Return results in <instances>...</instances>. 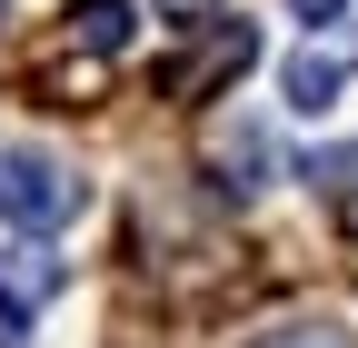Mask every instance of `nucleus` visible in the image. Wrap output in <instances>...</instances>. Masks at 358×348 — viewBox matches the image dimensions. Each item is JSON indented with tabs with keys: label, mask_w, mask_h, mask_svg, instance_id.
<instances>
[{
	"label": "nucleus",
	"mask_w": 358,
	"mask_h": 348,
	"mask_svg": "<svg viewBox=\"0 0 358 348\" xmlns=\"http://www.w3.org/2000/svg\"><path fill=\"white\" fill-rule=\"evenodd\" d=\"M0 219L10 239H50L60 219H80V180L60 150H0Z\"/></svg>",
	"instance_id": "obj_1"
},
{
	"label": "nucleus",
	"mask_w": 358,
	"mask_h": 348,
	"mask_svg": "<svg viewBox=\"0 0 358 348\" xmlns=\"http://www.w3.org/2000/svg\"><path fill=\"white\" fill-rule=\"evenodd\" d=\"M289 10H299V20H338L348 0H289Z\"/></svg>",
	"instance_id": "obj_8"
},
{
	"label": "nucleus",
	"mask_w": 358,
	"mask_h": 348,
	"mask_svg": "<svg viewBox=\"0 0 358 348\" xmlns=\"http://www.w3.org/2000/svg\"><path fill=\"white\" fill-rule=\"evenodd\" d=\"M50 289H60V259L40 249V239H10V259H0V309H10V319H30Z\"/></svg>",
	"instance_id": "obj_3"
},
{
	"label": "nucleus",
	"mask_w": 358,
	"mask_h": 348,
	"mask_svg": "<svg viewBox=\"0 0 358 348\" xmlns=\"http://www.w3.org/2000/svg\"><path fill=\"white\" fill-rule=\"evenodd\" d=\"M268 348H338L329 328H289V338H268Z\"/></svg>",
	"instance_id": "obj_7"
},
{
	"label": "nucleus",
	"mask_w": 358,
	"mask_h": 348,
	"mask_svg": "<svg viewBox=\"0 0 358 348\" xmlns=\"http://www.w3.org/2000/svg\"><path fill=\"white\" fill-rule=\"evenodd\" d=\"M70 40H80V50H129V0H80V10H70Z\"/></svg>",
	"instance_id": "obj_5"
},
{
	"label": "nucleus",
	"mask_w": 358,
	"mask_h": 348,
	"mask_svg": "<svg viewBox=\"0 0 358 348\" xmlns=\"http://www.w3.org/2000/svg\"><path fill=\"white\" fill-rule=\"evenodd\" d=\"M348 80H358V40H338V50H299V60L279 70V90H289V110H329Z\"/></svg>",
	"instance_id": "obj_2"
},
{
	"label": "nucleus",
	"mask_w": 358,
	"mask_h": 348,
	"mask_svg": "<svg viewBox=\"0 0 358 348\" xmlns=\"http://www.w3.org/2000/svg\"><path fill=\"white\" fill-rule=\"evenodd\" d=\"M308 180H319L329 199H358V140H348V150H319V159H308Z\"/></svg>",
	"instance_id": "obj_6"
},
{
	"label": "nucleus",
	"mask_w": 358,
	"mask_h": 348,
	"mask_svg": "<svg viewBox=\"0 0 358 348\" xmlns=\"http://www.w3.org/2000/svg\"><path fill=\"white\" fill-rule=\"evenodd\" d=\"M249 50H259V30H249V20H229L199 60H179V70H169V90H179V100H199V90H219L229 70H249Z\"/></svg>",
	"instance_id": "obj_4"
}]
</instances>
